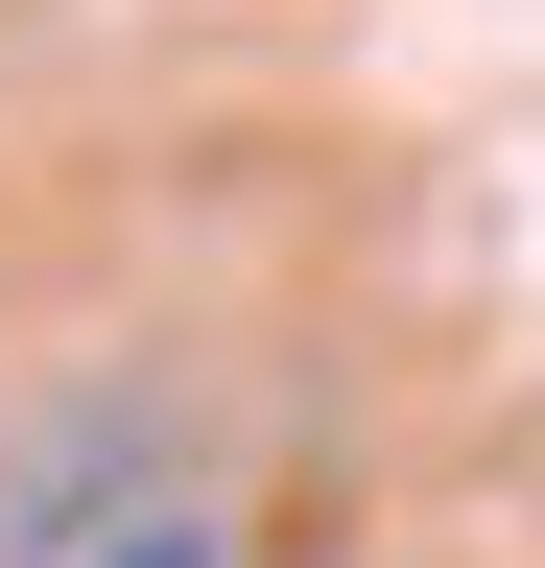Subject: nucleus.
<instances>
[{"label": "nucleus", "mask_w": 545, "mask_h": 568, "mask_svg": "<svg viewBox=\"0 0 545 568\" xmlns=\"http://www.w3.org/2000/svg\"><path fill=\"white\" fill-rule=\"evenodd\" d=\"M95 568H214V545H190V521H119V545H95Z\"/></svg>", "instance_id": "f257e3e1"}]
</instances>
